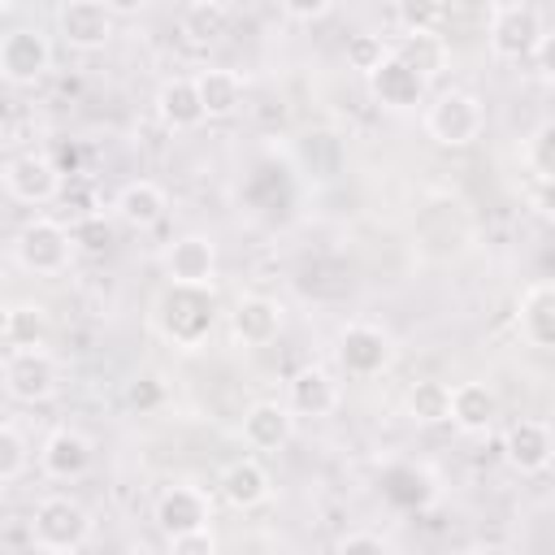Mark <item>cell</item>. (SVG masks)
I'll list each match as a JSON object with an SVG mask.
<instances>
[{"label":"cell","instance_id":"7c38bea8","mask_svg":"<svg viewBox=\"0 0 555 555\" xmlns=\"http://www.w3.org/2000/svg\"><path fill=\"white\" fill-rule=\"evenodd\" d=\"M278 330H282V304L269 295H243L230 308V334L243 347H264L278 338Z\"/></svg>","mask_w":555,"mask_h":555},{"label":"cell","instance_id":"4dcf8cb0","mask_svg":"<svg viewBox=\"0 0 555 555\" xmlns=\"http://www.w3.org/2000/svg\"><path fill=\"white\" fill-rule=\"evenodd\" d=\"M525 160H529V169L538 173V182L546 186V182H551V173H555V126H551V121H542V126L529 134Z\"/></svg>","mask_w":555,"mask_h":555},{"label":"cell","instance_id":"7402d4cb","mask_svg":"<svg viewBox=\"0 0 555 555\" xmlns=\"http://www.w3.org/2000/svg\"><path fill=\"white\" fill-rule=\"evenodd\" d=\"M156 113L169 130H195L204 121V104L195 91V78H165L156 91Z\"/></svg>","mask_w":555,"mask_h":555},{"label":"cell","instance_id":"836d02e7","mask_svg":"<svg viewBox=\"0 0 555 555\" xmlns=\"http://www.w3.org/2000/svg\"><path fill=\"white\" fill-rule=\"evenodd\" d=\"M169 551H173V555H212V551H217V538H212L208 525H195V529L169 533Z\"/></svg>","mask_w":555,"mask_h":555},{"label":"cell","instance_id":"9a60e30c","mask_svg":"<svg viewBox=\"0 0 555 555\" xmlns=\"http://www.w3.org/2000/svg\"><path fill=\"white\" fill-rule=\"evenodd\" d=\"M165 269H169V282L212 286V273H217V247H212V238H204V234H182V238L169 247Z\"/></svg>","mask_w":555,"mask_h":555},{"label":"cell","instance_id":"3957f363","mask_svg":"<svg viewBox=\"0 0 555 555\" xmlns=\"http://www.w3.org/2000/svg\"><path fill=\"white\" fill-rule=\"evenodd\" d=\"M486 126V108L473 91H442L425 108V130L442 147H468Z\"/></svg>","mask_w":555,"mask_h":555},{"label":"cell","instance_id":"6da1fadb","mask_svg":"<svg viewBox=\"0 0 555 555\" xmlns=\"http://www.w3.org/2000/svg\"><path fill=\"white\" fill-rule=\"evenodd\" d=\"M217 321V295L212 286H191V282H169L156 295V330L173 347H199Z\"/></svg>","mask_w":555,"mask_h":555},{"label":"cell","instance_id":"8fae6325","mask_svg":"<svg viewBox=\"0 0 555 555\" xmlns=\"http://www.w3.org/2000/svg\"><path fill=\"white\" fill-rule=\"evenodd\" d=\"M56 26L65 35L69 48H104L113 39V13L104 0H65L61 13H56Z\"/></svg>","mask_w":555,"mask_h":555},{"label":"cell","instance_id":"ac0fdd59","mask_svg":"<svg viewBox=\"0 0 555 555\" xmlns=\"http://www.w3.org/2000/svg\"><path fill=\"white\" fill-rule=\"evenodd\" d=\"M520 338L538 351L555 347V286L551 282H533L520 295Z\"/></svg>","mask_w":555,"mask_h":555},{"label":"cell","instance_id":"5b68a950","mask_svg":"<svg viewBox=\"0 0 555 555\" xmlns=\"http://www.w3.org/2000/svg\"><path fill=\"white\" fill-rule=\"evenodd\" d=\"M0 377H4V390L17 403H43V399H52V390L61 382V369L43 347H13Z\"/></svg>","mask_w":555,"mask_h":555},{"label":"cell","instance_id":"f1b7e54d","mask_svg":"<svg viewBox=\"0 0 555 555\" xmlns=\"http://www.w3.org/2000/svg\"><path fill=\"white\" fill-rule=\"evenodd\" d=\"M48 312L39 304H13L9 308V343L13 347H43Z\"/></svg>","mask_w":555,"mask_h":555},{"label":"cell","instance_id":"30bf717a","mask_svg":"<svg viewBox=\"0 0 555 555\" xmlns=\"http://www.w3.org/2000/svg\"><path fill=\"white\" fill-rule=\"evenodd\" d=\"M48 65H52V43L39 30L22 26L0 39V78L26 87V82H39L48 74Z\"/></svg>","mask_w":555,"mask_h":555},{"label":"cell","instance_id":"cb8c5ba5","mask_svg":"<svg viewBox=\"0 0 555 555\" xmlns=\"http://www.w3.org/2000/svg\"><path fill=\"white\" fill-rule=\"evenodd\" d=\"M195 91H199L204 117H234L243 104V78L234 69H204L195 78Z\"/></svg>","mask_w":555,"mask_h":555},{"label":"cell","instance_id":"7a4b0ae2","mask_svg":"<svg viewBox=\"0 0 555 555\" xmlns=\"http://www.w3.org/2000/svg\"><path fill=\"white\" fill-rule=\"evenodd\" d=\"M30 538L43 551H78L91 538V516L78 499L48 494V499H39V507L30 516Z\"/></svg>","mask_w":555,"mask_h":555},{"label":"cell","instance_id":"d6a6232c","mask_svg":"<svg viewBox=\"0 0 555 555\" xmlns=\"http://www.w3.org/2000/svg\"><path fill=\"white\" fill-rule=\"evenodd\" d=\"M382 56H386L382 35H351V39H347V61H351V69L369 74V69H373Z\"/></svg>","mask_w":555,"mask_h":555},{"label":"cell","instance_id":"9c48e42d","mask_svg":"<svg viewBox=\"0 0 555 555\" xmlns=\"http://www.w3.org/2000/svg\"><path fill=\"white\" fill-rule=\"evenodd\" d=\"M4 191L17 199V204H48L56 199L61 191V169L52 156H39V152H22L4 165Z\"/></svg>","mask_w":555,"mask_h":555},{"label":"cell","instance_id":"ffe728a7","mask_svg":"<svg viewBox=\"0 0 555 555\" xmlns=\"http://www.w3.org/2000/svg\"><path fill=\"white\" fill-rule=\"evenodd\" d=\"M39 464H43L48 477L74 481V477H82V473L91 468V442H87L78 429H56V434L43 442Z\"/></svg>","mask_w":555,"mask_h":555},{"label":"cell","instance_id":"277c9868","mask_svg":"<svg viewBox=\"0 0 555 555\" xmlns=\"http://www.w3.org/2000/svg\"><path fill=\"white\" fill-rule=\"evenodd\" d=\"M546 39V26L533 4H494L490 13V52L499 61H529Z\"/></svg>","mask_w":555,"mask_h":555},{"label":"cell","instance_id":"4316f807","mask_svg":"<svg viewBox=\"0 0 555 555\" xmlns=\"http://www.w3.org/2000/svg\"><path fill=\"white\" fill-rule=\"evenodd\" d=\"M386 499L399 503V507H425L434 499V477L425 468L399 464V468L386 473Z\"/></svg>","mask_w":555,"mask_h":555},{"label":"cell","instance_id":"5bb4252c","mask_svg":"<svg viewBox=\"0 0 555 555\" xmlns=\"http://www.w3.org/2000/svg\"><path fill=\"white\" fill-rule=\"evenodd\" d=\"M291 434H295V412L286 403L260 399L243 412V442L256 451H278L291 442Z\"/></svg>","mask_w":555,"mask_h":555},{"label":"cell","instance_id":"74e56055","mask_svg":"<svg viewBox=\"0 0 555 555\" xmlns=\"http://www.w3.org/2000/svg\"><path fill=\"white\" fill-rule=\"evenodd\" d=\"M494 4H499V0H447V9L468 13V17H486V13H494Z\"/></svg>","mask_w":555,"mask_h":555},{"label":"cell","instance_id":"60d3db41","mask_svg":"<svg viewBox=\"0 0 555 555\" xmlns=\"http://www.w3.org/2000/svg\"><path fill=\"white\" fill-rule=\"evenodd\" d=\"M9 4H13V0H0V9H9Z\"/></svg>","mask_w":555,"mask_h":555},{"label":"cell","instance_id":"ab89813d","mask_svg":"<svg viewBox=\"0 0 555 555\" xmlns=\"http://www.w3.org/2000/svg\"><path fill=\"white\" fill-rule=\"evenodd\" d=\"M0 343H9V304H0Z\"/></svg>","mask_w":555,"mask_h":555},{"label":"cell","instance_id":"e575fe53","mask_svg":"<svg viewBox=\"0 0 555 555\" xmlns=\"http://www.w3.org/2000/svg\"><path fill=\"white\" fill-rule=\"evenodd\" d=\"M69 238H74L82 251H104V247H108V221H104V217H82V221L69 230Z\"/></svg>","mask_w":555,"mask_h":555},{"label":"cell","instance_id":"484cf974","mask_svg":"<svg viewBox=\"0 0 555 555\" xmlns=\"http://www.w3.org/2000/svg\"><path fill=\"white\" fill-rule=\"evenodd\" d=\"M390 52H395L399 61H408L421 78H434V74L447 65V43L438 39V30H408Z\"/></svg>","mask_w":555,"mask_h":555},{"label":"cell","instance_id":"ba28073f","mask_svg":"<svg viewBox=\"0 0 555 555\" xmlns=\"http://www.w3.org/2000/svg\"><path fill=\"white\" fill-rule=\"evenodd\" d=\"M364 78H369L373 100H377V104H386V108H395V113L416 108V104L425 100V82H429V78H421L408 61H399L390 48H386V56H382Z\"/></svg>","mask_w":555,"mask_h":555},{"label":"cell","instance_id":"d6986e66","mask_svg":"<svg viewBox=\"0 0 555 555\" xmlns=\"http://www.w3.org/2000/svg\"><path fill=\"white\" fill-rule=\"evenodd\" d=\"M286 408L295 416H330L338 408V382L325 369H299L286 386Z\"/></svg>","mask_w":555,"mask_h":555},{"label":"cell","instance_id":"f35d334b","mask_svg":"<svg viewBox=\"0 0 555 555\" xmlns=\"http://www.w3.org/2000/svg\"><path fill=\"white\" fill-rule=\"evenodd\" d=\"M104 4H108V13H113V17H130V13H139L147 0H104Z\"/></svg>","mask_w":555,"mask_h":555},{"label":"cell","instance_id":"83f0119b","mask_svg":"<svg viewBox=\"0 0 555 555\" xmlns=\"http://www.w3.org/2000/svg\"><path fill=\"white\" fill-rule=\"evenodd\" d=\"M447 412H451V386H447V382L425 377V382H416V386L408 390V416H412V421L438 425V421H447Z\"/></svg>","mask_w":555,"mask_h":555},{"label":"cell","instance_id":"d590c367","mask_svg":"<svg viewBox=\"0 0 555 555\" xmlns=\"http://www.w3.org/2000/svg\"><path fill=\"white\" fill-rule=\"evenodd\" d=\"M338 551H343V555H356V551H377V555H386V551H390V542H386L382 533L356 529V533H343V538H338Z\"/></svg>","mask_w":555,"mask_h":555},{"label":"cell","instance_id":"4fadbf2b","mask_svg":"<svg viewBox=\"0 0 555 555\" xmlns=\"http://www.w3.org/2000/svg\"><path fill=\"white\" fill-rule=\"evenodd\" d=\"M503 455L512 468L520 473H542L555 455V438H551V425L546 421H516L507 434H503Z\"/></svg>","mask_w":555,"mask_h":555},{"label":"cell","instance_id":"8992f818","mask_svg":"<svg viewBox=\"0 0 555 555\" xmlns=\"http://www.w3.org/2000/svg\"><path fill=\"white\" fill-rule=\"evenodd\" d=\"M17 264L30 269V273H61L69 264V251H74V238L61 221H48V217H35L17 230Z\"/></svg>","mask_w":555,"mask_h":555},{"label":"cell","instance_id":"d4e9b609","mask_svg":"<svg viewBox=\"0 0 555 555\" xmlns=\"http://www.w3.org/2000/svg\"><path fill=\"white\" fill-rule=\"evenodd\" d=\"M225 30H230V4H225V0H191V4H186V13H182V35H186L191 43L208 48V43L225 39Z\"/></svg>","mask_w":555,"mask_h":555},{"label":"cell","instance_id":"52a82bcc","mask_svg":"<svg viewBox=\"0 0 555 555\" xmlns=\"http://www.w3.org/2000/svg\"><path fill=\"white\" fill-rule=\"evenodd\" d=\"M395 360V347H390V334L377 330V325H347L338 334V364L351 373V377H377L382 369H390Z\"/></svg>","mask_w":555,"mask_h":555},{"label":"cell","instance_id":"1f68e13d","mask_svg":"<svg viewBox=\"0 0 555 555\" xmlns=\"http://www.w3.org/2000/svg\"><path fill=\"white\" fill-rule=\"evenodd\" d=\"M22 468H26V442H22V434L13 425L0 421V481L22 477Z\"/></svg>","mask_w":555,"mask_h":555},{"label":"cell","instance_id":"e0dca14e","mask_svg":"<svg viewBox=\"0 0 555 555\" xmlns=\"http://www.w3.org/2000/svg\"><path fill=\"white\" fill-rule=\"evenodd\" d=\"M208 520H212V512H208L204 490H195V486H169V490H160V499H156V525H160L165 538L169 533H182V529H195V525H208Z\"/></svg>","mask_w":555,"mask_h":555},{"label":"cell","instance_id":"f546056e","mask_svg":"<svg viewBox=\"0 0 555 555\" xmlns=\"http://www.w3.org/2000/svg\"><path fill=\"white\" fill-rule=\"evenodd\" d=\"M447 13V0H395V17L403 30H438Z\"/></svg>","mask_w":555,"mask_h":555},{"label":"cell","instance_id":"603a6c76","mask_svg":"<svg viewBox=\"0 0 555 555\" xmlns=\"http://www.w3.org/2000/svg\"><path fill=\"white\" fill-rule=\"evenodd\" d=\"M165 208H169V195H165L156 182H147V178L126 182V186L117 191V217H121L126 225H134V230L156 225V221L165 217Z\"/></svg>","mask_w":555,"mask_h":555},{"label":"cell","instance_id":"2e32d148","mask_svg":"<svg viewBox=\"0 0 555 555\" xmlns=\"http://www.w3.org/2000/svg\"><path fill=\"white\" fill-rule=\"evenodd\" d=\"M499 416V395L486 386V382H460L451 386V412L447 421L464 434H486Z\"/></svg>","mask_w":555,"mask_h":555},{"label":"cell","instance_id":"8d00e7d4","mask_svg":"<svg viewBox=\"0 0 555 555\" xmlns=\"http://www.w3.org/2000/svg\"><path fill=\"white\" fill-rule=\"evenodd\" d=\"M330 4H334V0H282V9H286L295 22H317V17L330 13Z\"/></svg>","mask_w":555,"mask_h":555},{"label":"cell","instance_id":"44dd1931","mask_svg":"<svg viewBox=\"0 0 555 555\" xmlns=\"http://www.w3.org/2000/svg\"><path fill=\"white\" fill-rule=\"evenodd\" d=\"M221 499L230 503V507H238V512H251V507H260L264 499H269V473H264V464L260 460H234V464H225V473H221Z\"/></svg>","mask_w":555,"mask_h":555}]
</instances>
